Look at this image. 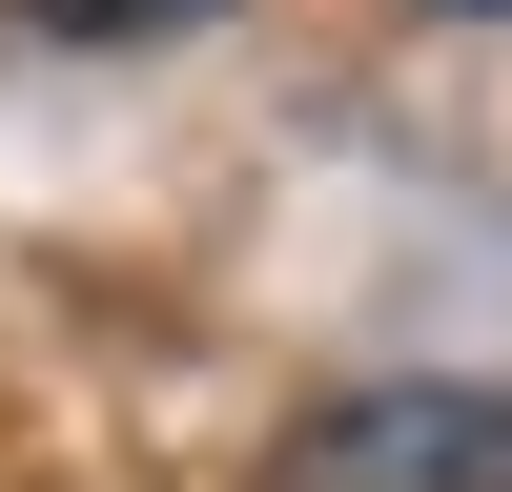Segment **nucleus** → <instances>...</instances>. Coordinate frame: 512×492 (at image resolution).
<instances>
[{
	"label": "nucleus",
	"mask_w": 512,
	"mask_h": 492,
	"mask_svg": "<svg viewBox=\"0 0 512 492\" xmlns=\"http://www.w3.org/2000/svg\"><path fill=\"white\" fill-rule=\"evenodd\" d=\"M246 492H512V390H472V369L328 390V410H308V431H287Z\"/></svg>",
	"instance_id": "nucleus-1"
},
{
	"label": "nucleus",
	"mask_w": 512,
	"mask_h": 492,
	"mask_svg": "<svg viewBox=\"0 0 512 492\" xmlns=\"http://www.w3.org/2000/svg\"><path fill=\"white\" fill-rule=\"evenodd\" d=\"M144 21H205V0H41V41H144Z\"/></svg>",
	"instance_id": "nucleus-2"
},
{
	"label": "nucleus",
	"mask_w": 512,
	"mask_h": 492,
	"mask_svg": "<svg viewBox=\"0 0 512 492\" xmlns=\"http://www.w3.org/2000/svg\"><path fill=\"white\" fill-rule=\"evenodd\" d=\"M451 21H492V0H451Z\"/></svg>",
	"instance_id": "nucleus-3"
}]
</instances>
